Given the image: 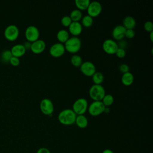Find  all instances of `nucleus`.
<instances>
[{"instance_id": "obj_1", "label": "nucleus", "mask_w": 153, "mask_h": 153, "mask_svg": "<svg viewBox=\"0 0 153 153\" xmlns=\"http://www.w3.org/2000/svg\"><path fill=\"white\" fill-rule=\"evenodd\" d=\"M76 114L72 109L67 108L61 111L57 117L58 120L63 125L70 126L75 123Z\"/></svg>"}, {"instance_id": "obj_2", "label": "nucleus", "mask_w": 153, "mask_h": 153, "mask_svg": "<svg viewBox=\"0 0 153 153\" xmlns=\"http://www.w3.org/2000/svg\"><path fill=\"white\" fill-rule=\"evenodd\" d=\"M65 50L70 53L75 54L81 47V41L78 36H71L63 44Z\"/></svg>"}, {"instance_id": "obj_3", "label": "nucleus", "mask_w": 153, "mask_h": 153, "mask_svg": "<svg viewBox=\"0 0 153 153\" xmlns=\"http://www.w3.org/2000/svg\"><path fill=\"white\" fill-rule=\"evenodd\" d=\"M88 94L91 99L94 101H100L106 94V92L102 84H93L90 87Z\"/></svg>"}, {"instance_id": "obj_4", "label": "nucleus", "mask_w": 153, "mask_h": 153, "mask_svg": "<svg viewBox=\"0 0 153 153\" xmlns=\"http://www.w3.org/2000/svg\"><path fill=\"white\" fill-rule=\"evenodd\" d=\"M88 102L83 97L78 98L75 100L72 105V110L77 115H83L88 109Z\"/></svg>"}, {"instance_id": "obj_5", "label": "nucleus", "mask_w": 153, "mask_h": 153, "mask_svg": "<svg viewBox=\"0 0 153 153\" xmlns=\"http://www.w3.org/2000/svg\"><path fill=\"white\" fill-rule=\"evenodd\" d=\"M4 34L7 39L15 41L19 35V29L16 25L10 24L5 28Z\"/></svg>"}, {"instance_id": "obj_6", "label": "nucleus", "mask_w": 153, "mask_h": 153, "mask_svg": "<svg viewBox=\"0 0 153 153\" xmlns=\"http://www.w3.org/2000/svg\"><path fill=\"white\" fill-rule=\"evenodd\" d=\"M105 106L102 101H93L88 106V112L91 116H98L103 112Z\"/></svg>"}, {"instance_id": "obj_7", "label": "nucleus", "mask_w": 153, "mask_h": 153, "mask_svg": "<svg viewBox=\"0 0 153 153\" xmlns=\"http://www.w3.org/2000/svg\"><path fill=\"white\" fill-rule=\"evenodd\" d=\"M102 10V6L100 2L97 1H93L90 2L87 8V14L91 17H95L99 16Z\"/></svg>"}, {"instance_id": "obj_8", "label": "nucleus", "mask_w": 153, "mask_h": 153, "mask_svg": "<svg viewBox=\"0 0 153 153\" xmlns=\"http://www.w3.org/2000/svg\"><path fill=\"white\" fill-rule=\"evenodd\" d=\"M25 35L27 41L32 42L39 39V30L36 26L34 25H29L26 27Z\"/></svg>"}, {"instance_id": "obj_9", "label": "nucleus", "mask_w": 153, "mask_h": 153, "mask_svg": "<svg viewBox=\"0 0 153 153\" xmlns=\"http://www.w3.org/2000/svg\"><path fill=\"white\" fill-rule=\"evenodd\" d=\"M39 108L41 111L46 115H51L54 111V104L48 98H44L41 100Z\"/></svg>"}, {"instance_id": "obj_10", "label": "nucleus", "mask_w": 153, "mask_h": 153, "mask_svg": "<svg viewBox=\"0 0 153 153\" xmlns=\"http://www.w3.org/2000/svg\"><path fill=\"white\" fill-rule=\"evenodd\" d=\"M118 48L117 42L112 39L108 38L105 39L102 44L103 51L108 54H114Z\"/></svg>"}, {"instance_id": "obj_11", "label": "nucleus", "mask_w": 153, "mask_h": 153, "mask_svg": "<svg viewBox=\"0 0 153 153\" xmlns=\"http://www.w3.org/2000/svg\"><path fill=\"white\" fill-rule=\"evenodd\" d=\"M64 44L60 42H55L49 48L50 55L54 57H59L63 55L65 52Z\"/></svg>"}, {"instance_id": "obj_12", "label": "nucleus", "mask_w": 153, "mask_h": 153, "mask_svg": "<svg viewBox=\"0 0 153 153\" xmlns=\"http://www.w3.org/2000/svg\"><path fill=\"white\" fill-rule=\"evenodd\" d=\"M79 68L81 72L87 76H91L96 71V66L90 61L83 62Z\"/></svg>"}, {"instance_id": "obj_13", "label": "nucleus", "mask_w": 153, "mask_h": 153, "mask_svg": "<svg viewBox=\"0 0 153 153\" xmlns=\"http://www.w3.org/2000/svg\"><path fill=\"white\" fill-rule=\"evenodd\" d=\"M45 47V41L41 39H38L32 42L30 50L35 54H39L44 51Z\"/></svg>"}, {"instance_id": "obj_14", "label": "nucleus", "mask_w": 153, "mask_h": 153, "mask_svg": "<svg viewBox=\"0 0 153 153\" xmlns=\"http://www.w3.org/2000/svg\"><path fill=\"white\" fill-rule=\"evenodd\" d=\"M126 29L123 25H116L112 30V36L115 40H121L125 36V32Z\"/></svg>"}, {"instance_id": "obj_15", "label": "nucleus", "mask_w": 153, "mask_h": 153, "mask_svg": "<svg viewBox=\"0 0 153 153\" xmlns=\"http://www.w3.org/2000/svg\"><path fill=\"white\" fill-rule=\"evenodd\" d=\"M68 28L69 33L73 36H78L82 31V26L79 22H72Z\"/></svg>"}, {"instance_id": "obj_16", "label": "nucleus", "mask_w": 153, "mask_h": 153, "mask_svg": "<svg viewBox=\"0 0 153 153\" xmlns=\"http://www.w3.org/2000/svg\"><path fill=\"white\" fill-rule=\"evenodd\" d=\"M10 51L13 56L19 58L25 54L26 50L23 44H16L11 48Z\"/></svg>"}, {"instance_id": "obj_17", "label": "nucleus", "mask_w": 153, "mask_h": 153, "mask_svg": "<svg viewBox=\"0 0 153 153\" xmlns=\"http://www.w3.org/2000/svg\"><path fill=\"white\" fill-rule=\"evenodd\" d=\"M135 19L131 16H126L123 21V25L126 29H133L136 26Z\"/></svg>"}, {"instance_id": "obj_18", "label": "nucleus", "mask_w": 153, "mask_h": 153, "mask_svg": "<svg viewBox=\"0 0 153 153\" xmlns=\"http://www.w3.org/2000/svg\"><path fill=\"white\" fill-rule=\"evenodd\" d=\"M75 123L76 124V126L81 128H84L88 126V119L84 114L83 115H77Z\"/></svg>"}, {"instance_id": "obj_19", "label": "nucleus", "mask_w": 153, "mask_h": 153, "mask_svg": "<svg viewBox=\"0 0 153 153\" xmlns=\"http://www.w3.org/2000/svg\"><path fill=\"white\" fill-rule=\"evenodd\" d=\"M134 81V76L130 71L124 73L121 76L122 83L126 86H129L133 84Z\"/></svg>"}, {"instance_id": "obj_20", "label": "nucleus", "mask_w": 153, "mask_h": 153, "mask_svg": "<svg viewBox=\"0 0 153 153\" xmlns=\"http://www.w3.org/2000/svg\"><path fill=\"white\" fill-rule=\"evenodd\" d=\"M56 36L59 42L63 44L69 39V33L67 30L62 29L57 32Z\"/></svg>"}, {"instance_id": "obj_21", "label": "nucleus", "mask_w": 153, "mask_h": 153, "mask_svg": "<svg viewBox=\"0 0 153 153\" xmlns=\"http://www.w3.org/2000/svg\"><path fill=\"white\" fill-rule=\"evenodd\" d=\"M72 22H79L82 17V13L78 9L73 10L69 15Z\"/></svg>"}, {"instance_id": "obj_22", "label": "nucleus", "mask_w": 153, "mask_h": 153, "mask_svg": "<svg viewBox=\"0 0 153 153\" xmlns=\"http://www.w3.org/2000/svg\"><path fill=\"white\" fill-rule=\"evenodd\" d=\"M90 1L89 0H75V4L77 9L80 11L87 10Z\"/></svg>"}, {"instance_id": "obj_23", "label": "nucleus", "mask_w": 153, "mask_h": 153, "mask_svg": "<svg viewBox=\"0 0 153 153\" xmlns=\"http://www.w3.org/2000/svg\"><path fill=\"white\" fill-rule=\"evenodd\" d=\"M91 77L94 84H101L104 80L103 75L100 72L96 71Z\"/></svg>"}, {"instance_id": "obj_24", "label": "nucleus", "mask_w": 153, "mask_h": 153, "mask_svg": "<svg viewBox=\"0 0 153 153\" xmlns=\"http://www.w3.org/2000/svg\"><path fill=\"white\" fill-rule=\"evenodd\" d=\"M71 64L75 67H79L82 63V57L76 54H74L70 59Z\"/></svg>"}, {"instance_id": "obj_25", "label": "nucleus", "mask_w": 153, "mask_h": 153, "mask_svg": "<svg viewBox=\"0 0 153 153\" xmlns=\"http://www.w3.org/2000/svg\"><path fill=\"white\" fill-rule=\"evenodd\" d=\"M101 101L105 107H109L114 103V98L112 94H106Z\"/></svg>"}, {"instance_id": "obj_26", "label": "nucleus", "mask_w": 153, "mask_h": 153, "mask_svg": "<svg viewBox=\"0 0 153 153\" xmlns=\"http://www.w3.org/2000/svg\"><path fill=\"white\" fill-rule=\"evenodd\" d=\"M81 20V24L82 25V26H84L85 27H90L93 23V17L88 16V14L85 15L84 16H82Z\"/></svg>"}, {"instance_id": "obj_27", "label": "nucleus", "mask_w": 153, "mask_h": 153, "mask_svg": "<svg viewBox=\"0 0 153 153\" xmlns=\"http://www.w3.org/2000/svg\"><path fill=\"white\" fill-rule=\"evenodd\" d=\"M12 56L13 55L10 50H4L1 53V59L4 63L9 62Z\"/></svg>"}, {"instance_id": "obj_28", "label": "nucleus", "mask_w": 153, "mask_h": 153, "mask_svg": "<svg viewBox=\"0 0 153 153\" xmlns=\"http://www.w3.org/2000/svg\"><path fill=\"white\" fill-rule=\"evenodd\" d=\"M72 22V21L69 16H64L61 19V23L65 27H69Z\"/></svg>"}, {"instance_id": "obj_29", "label": "nucleus", "mask_w": 153, "mask_h": 153, "mask_svg": "<svg viewBox=\"0 0 153 153\" xmlns=\"http://www.w3.org/2000/svg\"><path fill=\"white\" fill-rule=\"evenodd\" d=\"M115 55L118 57V58H124L126 56V50L121 48H118L116 52H115Z\"/></svg>"}, {"instance_id": "obj_30", "label": "nucleus", "mask_w": 153, "mask_h": 153, "mask_svg": "<svg viewBox=\"0 0 153 153\" xmlns=\"http://www.w3.org/2000/svg\"><path fill=\"white\" fill-rule=\"evenodd\" d=\"M144 29L146 31L151 32L153 31V23L151 21H146L143 25Z\"/></svg>"}, {"instance_id": "obj_31", "label": "nucleus", "mask_w": 153, "mask_h": 153, "mask_svg": "<svg viewBox=\"0 0 153 153\" xmlns=\"http://www.w3.org/2000/svg\"><path fill=\"white\" fill-rule=\"evenodd\" d=\"M135 35V32L134 29H126L125 32V36L128 39L133 38Z\"/></svg>"}, {"instance_id": "obj_32", "label": "nucleus", "mask_w": 153, "mask_h": 153, "mask_svg": "<svg viewBox=\"0 0 153 153\" xmlns=\"http://www.w3.org/2000/svg\"><path fill=\"white\" fill-rule=\"evenodd\" d=\"M119 70L120 71V72H121L123 74L129 71L130 68L129 66L126 64V63H122L119 66Z\"/></svg>"}, {"instance_id": "obj_33", "label": "nucleus", "mask_w": 153, "mask_h": 153, "mask_svg": "<svg viewBox=\"0 0 153 153\" xmlns=\"http://www.w3.org/2000/svg\"><path fill=\"white\" fill-rule=\"evenodd\" d=\"M9 62L13 66H17L20 64V59L19 57L13 56L10 59Z\"/></svg>"}, {"instance_id": "obj_34", "label": "nucleus", "mask_w": 153, "mask_h": 153, "mask_svg": "<svg viewBox=\"0 0 153 153\" xmlns=\"http://www.w3.org/2000/svg\"><path fill=\"white\" fill-rule=\"evenodd\" d=\"M117 44H118V47L119 48H121L125 49V48H126V47H127V43L126 41L123 40V39H121V40H120V41H119V42L117 43Z\"/></svg>"}, {"instance_id": "obj_35", "label": "nucleus", "mask_w": 153, "mask_h": 153, "mask_svg": "<svg viewBox=\"0 0 153 153\" xmlns=\"http://www.w3.org/2000/svg\"><path fill=\"white\" fill-rule=\"evenodd\" d=\"M36 153H51V152L48 148L45 147H41L37 150Z\"/></svg>"}, {"instance_id": "obj_36", "label": "nucleus", "mask_w": 153, "mask_h": 153, "mask_svg": "<svg viewBox=\"0 0 153 153\" xmlns=\"http://www.w3.org/2000/svg\"><path fill=\"white\" fill-rule=\"evenodd\" d=\"M31 44L32 42L28 41H26L25 42H24V43L23 44L24 47L25 48L26 50H30V47H31Z\"/></svg>"}, {"instance_id": "obj_37", "label": "nucleus", "mask_w": 153, "mask_h": 153, "mask_svg": "<svg viewBox=\"0 0 153 153\" xmlns=\"http://www.w3.org/2000/svg\"><path fill=\"white\" fill-rule=\"evenodd\" d=\"M102 153H114V152L110 149H105L102 151Z\"/></svg>"}, {"instance_id": "obj_38", "label": "nucleus", "mask_w": 153, "mask_h": 153, "mask_svg": "<svg viewBox=\"0 0 153 153\" xmlns=\"http://www.w3.org/2000/svg\"><path fill=\"white\" fill-rule=\"evenodd\" d=\"M109 112H110V110H109V107H105L103 112H105V114H108V113H109Z\"/></svg>"}, {"instance_id": "obj_39", "label": "nucleus", "mask_w": 153, "mask_h": 153, "mask_svg": "<svg viewBox=\"0 0 153 153\" xmlns=\"http://www.w3.org/2000/svg\"><path fill=\"white\" fill-rule=\"evenodd\" d=\"M152 35H153V31L149 32V38H150V39H151V41H153V36H152Z\"/></svg>"}]
</instances>
